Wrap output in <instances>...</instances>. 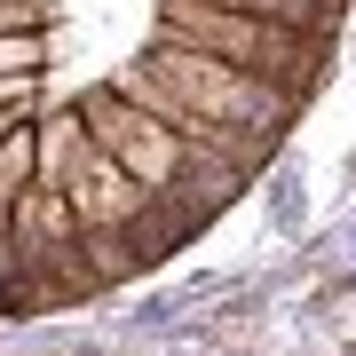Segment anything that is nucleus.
<instances>
[{"mask_svg": "<svg viewBox=\"0 0 356 356\" xmlns=\"http://www.w3.org/2000/svg\"><path fill=\"white\" fill-rule=\"evenodd\" d=\"M341 8L348 0H127L135 64L119 79V111L166 159L175 214L191 238L269 166V151L301 119V103L317 95ZM103 64H111V32H103V0H95L79 135H88V103L103 95ZM40 79H48V56H40L32 0H0V285H8V222L32 191ZM95 206H103V159H95L88 238H95ZM88 293H95V277H88Z\"/></svg>", "mask_w": 356, "mask_h": 356, "instance_id": "obj_1", "label": "nucleus"}]
</instances>
